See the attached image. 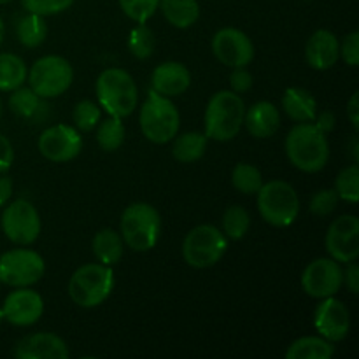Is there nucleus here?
I'll list each match as a JSON object with an SVG mask.
<instances>
[{"mask_svg": "<svg viewBox=\"0 0 359 359\" xmlns=\"http://www.w3.org/2000/svg\"><path fill=\"white\" fill-rule=\"evenodd\" d=\"M286 156L298 170L314 174L328 163L330 146L326 133L316 123H300L286 137Z\"/></svg>", "mask_w": 359, "mask_h": 359, "instance_id": "obj_1", "label": "nucleus"}, {"mask_svg": "<svg viewBox=\"0 0 359 359\" xmlns=\"http://www.w3.org/2000/svg\"><path fill=\"white\" fill-rule=\"evenodd\" d=\"M244 114L245 105L238 93L223 90L212 95L205 109V137L217 142L235 139L244 125Z\"/></svg>", "mask_w": 359, "mask_h": 359, "instance_id": "obj_2", "label": "nucleus"}, {"mask_svg": "<svg viewBox=\"0 0 359 359\" xmlns=\"http://www.w3.org/2000/svg\"><path fill=\"white\" fill-rule=\"evenodd\" d=\"M97 98L100 107L109 116L114 118H126L132 114L139 102V91L133 77L123 69H105L98 76L95 84Z\"/></svg>", "mask_w": 359, "mask_h": 359, "instance_id": "obj_3", "label": "nucleus"}, {"mask_svg": "<svg viewBox=\"0 0 359 359\" xmlns=\"http://www.w3.org/2000/svg\"><path fill=\"white\" fill-rule=\"evenodd\" d=\"M121 238L132 251L146 252L158 244L161 231L160 212L146 202H135L123 210Z\"/></svg>", "mask_w": 359, "mask_h": 359, "instance_id": "obj_4", "label": "nucleus"}, {"mask_svg": "<svg viewBox=\"0 0 359 359\" xmlns=\"http://www.w3.org/2000/svg\"><path fill=\"white\" fill-rule=\"evenodd\" d=\"M114 290V272L102 263L79 266L69 280V294L79 307L93 309L104 304Z\"/></svg>", "mask_w": 359, "mask_h": 359, "instance_id": "obj_5", "label": "nucleus"}, {"mask_svg": "<svg viewBox=\"0 0 359 359\" xmlns=\"http://www.w3.org/2000/svg\"><path fill=\"white\" fill-rule=\"evenodd\" d=\"M140 130L153 144H167L177 135L181 116L168 97L149 91L139 114Z\"/></svg>", "mask_w": 359, "mask_h": 359, "instance_id": "obj_6", "label": "nucleus"}, {"mask_svg": "<svg viewBox=\"0 0 359 359\" xmlns=\"http://www.w3.org/2000/svg\"><path fill=\"white\" fill-rule=\"evenodd\" d=\"M258 210L263 219L276 228H286L297 221L300 198L286 181L263 182L258 189Z\"/></svg>", "mask_w": 359, "mask_h": 359, "instance_id": "obj_7", "label": "nucleus"}, {"mask_svg": "<svg viewBox=\"0 0 359 359\" xmlns=\"http://www.w3.org/2000/svg\"><path fill=\"white\" fill-rule=\"evenodd\" d=\"M228 238L214 224H200L193 228L182 242V258L193 269H209L224 256Z\"/></svg>", "mask_w": 359, "mask_h": 359, "instance_id": "obj_8", "label": "nucleus"}, {"mask_svg": "<svg viewBox=\"0 0 359 359\" xmlns=\"http://www.w3.org/2000/svg\"><path fill=\"white\" fill-rule=\"evenodd\" d=\"M28 76L32 91L41 98H56L65 93L74 81V69L69 60L58 55L39 58Z\"/></svg>", "mask_w": 359, "mask_h": 359, "instance_id": "obj_9", "label": "nucleus"}, {"mask_svg": "<svg viewBox=\"0 0 359 359\" xmlns=\"http://www.w3.org/2000/svg\"><path fill=\"white\" fill-rule=\"evenodd\" d=\"M46 263L37 251L18 248L0 256V283L11 287H28L39 283Z\"/></svg>", "mask_w": 359, "mask_h": 359, "instance_id": "obj_10", "label": "nucleus"}, {"mask_svg": "<svg viewBox=\"0 0 359 359\" xmlns=\"http://www.w3.org/2000/svg\"><path fill=\"white\" fill-rule=\"evenodd\" d=\"M2 231L13 244L30 245L41 235V216L28 200H16L4 209Z\"/></svg>", "mask_w": 359, "mask_h": 359, "instance_id": "obj_11", "label": "nucleus"}, {"mask_svg": "<svg viewBox=\"0 0 359 359\" xmlns=\"http://www.w3.org/2000/svg\"><path fill=\"white\" fill-rule=\"evenodd\" d=\"M344 284V272L333 258H319L309 263L302 273V287L316 300L335 297Z\"/></svg>", "mask_w": 359, "mask_h": 359, "instance_id": "obj_12", "label": "nucleus"}, {"mask_svg": "<svg viewBox=\"0 0 359 359\" xmlns=\"http://www.w3.org/2000/svg\"><path fill=\"white\" fill-rule=\"evenodd\" d=\"M39 151L46 160L53 163H67L79 156L83 149V139L79 130L69 125H55L46 128L39 135Z\"/></svg>", "mask_w": 359, "mask_h": 359, "instance_id": "obj_13", "label": "nucleus"}, {"mask_svg": "<svg viewBox=\"0 0 359 359\" xmlns=\"http://www.w3.org/2000/svg\"><path fill=\"white\" fill-rule=\"evenodd\" d=\"M326 252L339 263L356 262L359 256V219L353 214L340 216L330 224L325 238Z\"/></svg>", "mask_w": 359, "mask_h": 359, "instance_id": "obj_14", "label": "nucleus"}, {"mask_svg": "<svg viewBox=\"0 0 359 359\" xmlns=\"http://www.w3.org/2000/svg\"><path fill=\"white\" fill-rule=\"evenodd\" d=\"M212 53L223 65L248 67L255 58V44L238 28H221L212 37Z\"/></svg>", "mask_w": 359, "mask_h": 359, "instance_id": "obj_15", "label": "nucleus"}, {"mask_svg": "<svg viewBox=\"0 0 359 359\" xmlns=\"http://www.w3.org/2000/svg\"><path fill=\"white\" fill-rule=\"evenodd\" d=\"M314 326L328 342H342L349 335L351 318L346 305L335 297L323 298L314 314Z\"/></svg>", "mask_w": 359, "mask_h": 359, "instance_id": "obj_16", "label": "nucleus"}, {"mask_svg": "<svg viewBox=\"0 0 359 359\" xmlns=\"http://www.w3.org/2000/svg\"><path fill=\"white\" fill-rule=\"evenodd\" d=\"M4 319L14 326H32L42 318L44 302L42 297L34 290L18 287L11 291L2 305Z\"/></svg>", "mask_w": 359, "mask_h": 359, "instance_id": "obj_17", "label": "nucleus"}, {"mask_svg": "<svg viewBox=\"0 0 359 359\" xmlns=\"http://www.w3.org/2000/svg\"><path fill=\"white\" fill-rule=\"evenodd\" d=\"M18 359H67L70 356L65 340L55 333H32L14 347Z\"/></svg>", "mask_w": 359, "mask_h": 359, "instance_id": "obj_18", "label": "nucleus"}, {"mask_svg": "<svg viewBox=\"0 0 359 359\" xmlns=\"http://www.w3.org/2000/svg\"><path fill=\"white\" fill-rule=\"evenodd\" d=\"M191 86L188 67L179 62L160 63L151 74V90L163 97H179Z\"/></svg>", "mask_w": 359, "mask_h": 359, "instance_id": "obj_19", "label": "nucleus"}, {"mask_svg": "<svg viewBox=\"0 0 359 359\" xmlns=\"http://www.w3.org/2000/svg\"><path fill=\"white\" fill-rule=\"evenodd\" d=\"M339 39L330 30H316L305 44V60L314 70L332 69L340 58Z\"/></svg>", "mask_w": 359, "mask_h": 359, "instance_id": "obj_20", "label": "nucleus"}, {"mask_svg": "<svg viewBox=\"0 0 359 359\" xmlns=\"http://www.w3.org/2000/svg\"><path fill=\"white\" fill-rule=\"evenodd\" d=\"M244 125L255 139H269L279 130L280 114L272 102H256L245 111Z\"/></svg>", "mask_w": 359, "mask_h": 359, "instance_id": "obj_21", "label": "nucleus"}, {"mask_svg": "<svg viewBox=\"0 0 359 359\" xmlns=\"http://www.w3.org/2000/svg\"><path fill=\"white\" fill-rule=\"evenodd\" d=\"M283 109L287 118L298 123L314 121L318 114V102L311 91L304 88H287L283 97Z\"/></svg>", "mask_w": 359, "mask_h": 359, "instance_id": "obj_22", "label": "nucleus"}, {"mask_svg": "<svg viewBox=\"0 0 359 359\" xmlns=\"http://www.w3.org/2000/svg\"><path fill=\"white\" fill-rule=\"evenodd\" d=\"M158 9H161L165 20L175 28H189L198 21L200 6L196 0H160Z\"/></svg>", "mask_w": 359, "mask_h": 359, "instance_id": "obj_23", "label": "nucleus"}, {"mask_svg": "<svg viewBox=\"0 0 359 359\" xmlns=\"http://www.w3.org/2000/svg\"><path fill=\"white\" fill-rule=\"evenodd\" d=\"M123 242L121 235L118 231L111 230V228H105L100 230L93 237L91 242V251H93L95 258L102 263V265L112 266L121 259L123 256Z\"/></svg>", "mask_w": 359, "mask_h": 359, "instance_id": "obj_24", "label": "nucleus"}, {"mask_svg": "<svg viewBox=\"0 0 359 359\" xmlns=\"http://www.w3.org/2000/svg\"><path fill=\"white\" fill-rule=\"evenodd\" d=\"M172 146V156L179 163H195L205 154L207 137L200 132H186L182 135H175Z\"/></svg>", "mask_w": 359, "mask_h": 359, "instance_id": "obj_25", "label": "nucleus"}, {"mask_svg": "<svg viewBox=\"0 0 359 359\" xmlns=\"http://www.w3.org/2000/svg\"><path fill=\"white\" fill-rule=\"evenodd\" d=\"M335 354V347L323 337H302L286 351V359H328Z\"/></svg>", "mask_w": 359, "mask_h": 359, "instance_id": "obj_26", "label": "nucleus"}, {"mask_svg": "<svg viewBox=\"0 0 359 359\" xmlns=\"http://www.w3.org/2000/svg\"><path fill=\"white\" fill-rule=\"evenodd\" d=\"M9 109L20 118L39 119L37 123H42L44 116H41V112L46 111V104L39 95L32 91V88L20 86L11 93Z\"/></svg>", "mask_w": 359, "mask_h": 359, "instance_id": "obj_27", "label": "nucleus"}, {"mask_svg": "<svg viewBox=\"0 0 359 359\" xmlns=\"http://www.w3.org/2000/svg\"><path fill=\"white\" fill-rule=\"evenodd\" d=\"M16 37L25 48H39L48 37V23L41 14L28 13L16 25Z\"/></svg>", "mask_w": 359, "mask_h": 359, "instance_id": "obj_28", "label": "nucleus"}, {"mask_svg": "<svg viewBox=\"0 0 359 359\" xmlns=\"http://www.w3.org/2000/svg\"><path fill=\"white\" fill-rule=\"evenodd\" d=\"M23 58L13 53H0V91H13L27 81Z\"/></svg>", "mask_w": 359, "mask_h": 359, "instance_id": "obj_29", "label": "nucleus"}, {"mask_svg": "<svg viewBox=\"0 0 359 359\" xmlns=\"http://www.w3.org/2000/svg\"><path fill=\"white\" fill-rule=\"evenodd\" d=\"M97 128V142L107 153L119 149L121 144L125 142V125H123L121 118H114L109 116L104 121H98Z\"/></svg>", "mask_w": 359, "mask_h": 359, "instance_id": "obj_30", "label": "nucleus"}, {"mask_svg": "<svg viewBox=\"0 0 359 359\" xmlns=\"http://www.w3.org/2000/svg\"><path fill=\"white\" fill-rule=\"evenodd\" d=\"M231 184L244 195H256L263 186V175L258 167L251 163H237L231 172Z\"/></svg>", "mask_w": 359, "mask_h": 359, "instance_id": "obj_31", "label": "nucleus"}, {"mask_svg": "<svg viewBox=\"0 0 359 359\" xmlns=\"http://www.w3.org/2000/svg\"><path fill=\"white\" fill-rule=\"evenodd\" d=\"M251 226L249 212L242 205H231L223 214V233L230 241H241Z\"/></svg>", "mask_w": 359, "mask_h": 359, "instance_id": "obj_32", "label": "nucleus"}, {"mask_svg": "<svg viewBox=\"0 0 359 359\" xmlns=\"http://www.w3.org/2000/svg\"><path fill=\"white\" fill-rule=\"evenodd\" d=\"M154 34L151 28L146 27V23H139V27L130 32L128 37V49L137 60H147L154 51Z\"/></svg>", "mask_w": 359, "mask_h": 359, "instance_id": "obj_33", "label": "nucleus"}, {"mask_svg": "<svg viewBox=\"0 0 359 359\" xmlns=\"http://www.w3.org/2000/svg\"><path fill=\"white\" fill-rule=\"evenodd\" d=\"M335 191L340 200L349 203H358L359 200V168L356 163L340 170L335 181Z\"/></svg>", "mask_w": 359, "mask_h": 359, "instance_id": "obj_34", "label": "nucleus"}, {"mask_svg": "<svg viewBox=\"0 0 359 359\" xmlns=\"http://www.w3.org/2000/svg\"><path fill=\"white\" fill-rule=\"evenodd\" d=\"M72 118L79 132H91L100 121V107L91 100H81L74 107Z\"/></svg>", "mask_w": 359, "mask_h": 359, "instance_id": "obj_35", "label": "nucleus"}, {"mask_svg": "<svg viewBox=\"0 0 359 359\" xmlns=\"http://www.w3.org/2000/svg\"><path fill=\"white\" fill-rule=\"evenodd\" d=\"M160 0H119V7L130 20L146 23L156 13Z\"/></svg>", "mask_w": 359, "mask_h": 359, "instance_id": "obj_36", "label": "nucleus"}, {"mask_svg": "<svg viewBox=\"0 0 359 359\" xmlns=\"http://www.w3.org/2000/svg\"><path fill=\"white\" fill-rule=\"evenodd\" d=\"M21 4L28 13L51 16V14H58L69 9L74 0H21Z\"/></svg>", "mask_w": 359, "mask_h": 359, "instance_id": "obj_37", "label": "nucleus"}, {"mask_svg": "<svg viewBox=\"0 0 359 359\" xmlns=\"http://www.w3.org/2000/svg\"><path fill=\"white\" fill-rule=\"evenodd\" d=\"M339 200L335 189H321L312 196L309 209L314 216H330L339 205Z\"/></svg>", "mask_w": 359, "mask_h": 359, "instance_id": "obj_38", "label": "nucleus"}, {"mask_svg": "<svg viewBox=\"0 0 359 359\" xmlns=\"http://www.w3.org/2000/svg\"><path fill=\"white\" fill-rule=\"evenodd\" d=\"M340 56L349 67H358L359 63V32H351L346 35L339 49Z\"/></svg>", "mask_w": 359, "mask_h": 359, "instance_id": "obj_39", "label": "nucleus"}, {"mask_svg": "<svg viewBox=\"0 0 359 359\" xmlns=\"http://www.w3.org/2000/svg\"><path fill=\"white\" fill-rule=\"evenodd\" d=\"M230 86L231 91L235 93H245L248 90L252 88V76L249 70H245V67H237L233 69L230 76Z\"/></svg>", "mask_w": 359, "mask_h": 359, "instance_id": "obj_40", "label": "nucleus"}, {"mask_svg": "<svg viewBox=\"0 0 359 359\" xmlns=\"http://www.w3.org/2000/svg\"><path fill=\"white\" fill-rule=\"evenodd\" d=\"M14 161V149L13 144L9 142L6 135L0 133V174H4L6 170H9L11 165Z\"/></svg>", "mask_w": 359, "mask_h": 359, "instance_id": "obj_41", "label": "nucleus"}, {"mask_svg": "<svg viewBox=\"0 0 359 359\" xmlns=\"http://www.w3.org/2000/svg\"><path fill=\"white\" fill-rule=\"evenodd\" d=\"M347 265L349 266H347L346 273H344V279H346V284L351 293L356 294L359 291V266L356 265V262H351Z\"/></svg>", "mask_w": 359, "mask_h": 359, "instance_id": "obj_42", "label": "nucleus"}, {"mask_svg": "<svg viewBox=\"0 0 359 359\" xmlns=\"http://www.w3.org/2000/svg\"><path fill=\"white\" fill-rule=\"evenodd\" d=\"M316 126H318L323 133H330L333 128H335V114H333L332 111L321 112V114L318 116Z\"/></svg>", "mask_w": 359, "mask_h": 359, "instance_id": "obj_43", "label": "nucleus"}, {"mask_svg": "<svg viewBox=\"0 0 359 359\" xmlns=\"http://www.w3.org/2000/svg\"><path fill=\"white\" fill-rule=\"evenodd\" d=\"M11 196H13V179L0 174V207L7 205Z\"/></svg>", "mask_w": 359, "mask_h": 359, "instance_id": "obj_44", "label": "nucleus"}, {"mask_svg": "<svg viewBox=\"0 0 359 359\" xmlns=\"http://www.w3.org/2000/svg\"><path fill=\"white\" fill-rule=\"evenodd\" d=\"M347 116H349L354 130H358L359 128V93H353V97H351L349 105H347Z\"/></svg>", "mask_w": 359, "mask_h": 359, "instance_id": "obj_45", "label": "nucleus"}, {"mask_svg": "<svg viewBox=\"0 0 359 359\" xmlns=\"http://www.w3.org/2000/svg\"><path fill=\"white\" fill-rule=\"evenodd\" d=\"M4 35H6V27H4V20L2 16H0V44H2L4 41Z\"/></svg>", "mask_w": 359, "mask_h": 359, "instance_id": "obj_46", "label": "nucleus"}, {"mask_svg": "<svg viewBox=\"0 0 359 359\" xmlns=\"http://www.w3.org/2000/svg\"><path fill=\"white\" fill-rule=\"evenodd\" d=\"M4 321V311H2V307H0V323Z\"/></svg>", "mask_w": 359, "mask_h": 359, "instance_id": "obj_47", "label": "nucleus"}, {"mask_svg": "<svg viewBox=\"0 0 359 359\" xmlns=\"http://www.w3.org/2000/svg\"><path fill=\"white\" fill-rule=\"evenodd\" d=\"M2 112H4V107H2V100H0V119H2Z\"/></svg>", "mask_w": 359, "mask_h": 359, "instance_id": "obj_48", "label": "nucleus"}, {"mask_svg": "<svg viewBox=\"0 0 359 359\" xmlns=\"http://www.w3.org/2000/svg\"><path fill=\"white\" fill-rule=\"evenodd\" d=\"M9 2H13V0H0V6H2V4H9Z\"/></svg>", "mask_w": 359, "mask_h": 359, "instance_id": "obj_49", "label": "nucleus"}]
</instances>
